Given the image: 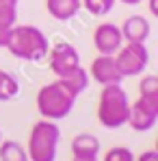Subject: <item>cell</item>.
Returning <instances> with one entry per match:
<instances>
[{"label": "cell", "mask_w": 158, "mask_h": 161, "mask_svg": "<svg viewBox=\"0 0 158 161\" xmlns=\"http://www.w3.org/2000/svg\"><path fill=\"white\" fill-rule=\"evenodd\" d=\"M7 50L22 61L39 63L48 57L50 42L41 28L33 26V24H13Z\"/></svg>", "instance_id": "6da1fadb"}, {"label": "cell", "mask_w": 158, "mask_h": 161, "mask_svg": "<svg viewBox=\"0 0 158 161\" xmlns=\"http://www.w3.org/2000/svg\"><path fill=\"white\" fill-rule=\"evenodd\" d=\"M78 96L72 94L61 80L56 79L48 85H43L37 94V111L41 113L43 120H52L59 122L63 118H67L72 113V109L76 107Z\"/></svg>", "instance_id": "7a4b0ae2"}, {"label": "cell", "mask_w": 158, "mask_h": 161, "mask_svg": "<svg viewBox=\"0 0 158 161\" xmlns=\"http://www.w3.org/2000/svg\"><path fill=\"white\" fill-rule=\"evenodd\" d=\"M130 111V98L121 85H106L100 92L98 100V122L104 129H121L128 120Z\"/></svg>", "instance_id": "3957f363"}, {"label": "cell", "mask_w": 158, "mask_h": 161, "mask_svg": "<svg viewBox=\"0 0 158 161\" xmlns=\"http://www.w3.org/2000/svg\"><path fill=\"white\" fill-rule=\"evenodd\" d=\"M61 131L52 120H39L33 124L28 133L26 153L28 161H56Z\"/></svg>", "instance_id": "277c9868"}, {"label": "cell", "mask_w": 158, "mask_h": 161, "mask_svg": "<svg viewBox=\"0 0 158 161\" xmlns=\"http://www.w3.org/2000/svg\"><path fill=\"white\" fill-rule=\"evenodd\" d=\"M158 120V94H139V98L130 103L126 124L136 133H147L154 129Z\"/></svg>", "instance_id": "5b68a950"}, {"label": "cell", "mask_w": 158, "mask_h": 161, "mask_svg": "<svg viewBox=\"0 0 158 161\" xmlns=\"http://www.w3.org/2000/svg\"><path fill=\"white\" fill-rule=\"evenodd\" d=\"M115 61H117L124 79L126 76H139L150 65V50L145 44L124 42V46L115 53Z\"/></svg>", "instance_id": "8992f818"}, {"label": "cell", "mask_w": 158, "mask_h": 161, "mask_svg": "<svg viewBox=\"0 0 158 161\" xmlns=\"http://www.w3.org/2000/svg\"><path fill=\"white\" fill-rule=\"evenodd\" d=\"M48 65L54 72V76H63L65 72L74 70L80 65V54L76 50V46L67 44V42H59L48 50Z\"/></svg>", "instance_id": "52a82bcc"}, {"label": "cell", "mask_w": 158, "mask_h": 161, "mask_svg": "<svg viewBox=\"0 0 158 161\" xmlns=\"http://www.w3.org/2000/svg\"><path fill=\"white\" fill-rule=\"evenodd\" d=\"M93 46L98 54H110L115 57V53L124 46V35L117 24H110V22H104V24H98L95 31H93Z\"/></svg>", "instance_id": "ba28073f"}, {"label": "cell", "mask_w": 158, "mask_h": 161, "mask_svg": "<svg viewBox=\"0 0 158 161\" xmlns=\"http://www.w3.org/2000/svg\"><path fill=\"white\" fill-rule=\"evenodd\" d=\"M91 76L102 87H106V85H121V80H124V74H121L115 57H110V54H98L91 61Z\"/></svg>", "instance_id": "9c48e42d"}, {"label": "cell", "mask_w": 158, "mask_h": 161, "mask_svg": "<svg viewBox=\"0 0 158 161\" xmlns=\"http://www.w3.org/2000/svg\"><path fill=\"white\" fill-rule=\"evenodd\" d=\"M124 42H134V44H145L152 35V24L145 15H128L124 24L119 26Z\"/></svg>", "instance_id": "30bf717a"}, {"label": "cell", "mask_w": 158, "mask_h": 161, "mask_svg": "<svg viewBox=\"0 0 158 161\" xmlns=\"http://www.w3.org/2000/svg\"><path fill=\"white\" fill-rule=\"evenodd\" d=\"M100 146V139L93 133H80L72 139V155L74 159H98Z\"/></svg>", "instance_id": "8fae6325"}, {"label": "cell", "mask_w": 158, "mask_h": 161, "mask_svg": "<svg viewBox=\"0 0 158 161\" xmlns=\"http://www.w3.org/2000/svg\"><path fill=\"white\" fill-rule=\"evenodd\" d=\"M46 9H48L50 18L59 22H67L78 15L82 4H80V0H46Z\"/></svg>", "instance_id": "7c38bea8"}, {"label": "cell", "mask_w": 158, "mask_h": 161, "mask_svg": "<svg viewBox=\"0 0 158 161\" xmlns=\"http://www.w3.org/2000/svg\"><path fill=\"white\" fill-rule=\"evenodd\" d=\"M59 80H61V83H63L72 94L80 96V94L89 87V72H87L82 65H78V68H74V70L65 72L63 76H59Z\"/></svg>", "instance_id": "4fadbf2b"}, {"label": "cell", "mask_w": 158, "mask_h": 161, "mask_svg": "<svg viewBox=\"0 0 158 161\" xmlns=\"http://www.w3.org/2000/svg\"><path fill=\"white\" fill-rule=\"evenodd\" d=\"M0 161H28L26 146H22L15 139H2L0 142Z\"/></svg>", "instance_id": "5bb4252c"}, {"label": "cell", "mask_w": 158, "mask_h": 161, "mask_svg": "<svg viewBox=\"0 0 158 161\" xmlns=\"http://www.w3.org/2000/svg\"><path fill=\"white\" fill-rule=\"evenodd\" d=\"M20 94V80L11 72L0 70V103H9Z\"/></svg>", "instance_id": "9a60e30c"}, {"label": "cell", "mask_w": 158, "mask_h": 161, "mask_svg": "<svg viewBox=\"0 0 158 161\" xmlns=\"http://www.w3.org/2000/svg\"><path fill=\"white\" fill-rule=\"evenodd\" d=\"M115 2H117V0H80L82 9H87V11H89L91 15H95V18H102L106 13H110L113 7H115Z\"/></svg>", "instance_id": "2e32d148"}, {"label": "cell", "mask_w": 158, "mask_h": 161, "mask_svg": "<svg viewBox=\"0 0 158 161\" xmlns=\"http://www.w3.org/2000/svg\"><path fill=\"white\" fill-rule=\"evenodd\" d=\"M18 7H20V0H0V22L2 24H15Z\"/></svg>", "instance_id": "e0dca14e"}, {"label": "cell", "mask_w": 158, "mask_h": 161, "mask_svg": "<svg viewBox=\"0 0 158 161\" xmlns=\"http://www.w3.org/2000/svg\"><path fill=\"white\" fill-rule=\"evenodd\" d=\"M102 161H134V153L128 146H113L106 150Z\"/></svg>", "instance_id": "ac0fdd59"}, {"label": "cell", "mask_w": 158, "mask_h": 161, "mask_svg": "<svg viewBox=\"0 0 158 161\" xmlns=\"http://www.w3.org/2000/svg\"><path fill=\"white\" fill-rule=\"evenodd\" d=\"M139 94H158V76L145 74L139 83Z\"/></svg>", "instance_id": "d6986e66"}, {"label": "cell", "mask_w": 158, "mask_h": 161, "mask_svg": "<svg viewBox=\"0 0 158 161\" xmlns=\"http://www.w3.org/2000/svg\"><path fill=\"white\" fill-rule=\"evenodd\" d=\"M11 28H13V24H2V22H0V48H7Z\"/></svg>", "instance_id": "ffe728a7"}, {"label": "cell", "mask_w": 158, "mask_h": 161, "mask_svg": "<svg viewBox=\"0 0 158 161\" xmlns=\"http://www.w3.org/2000/svg\"><path fill=\"white\" fill-rule=\"evenodd\" d=\"M134 161H158V153L154 148H150V150H143L139 157H134Z\"/></svg>", "instance_id": "44dd1931"}, {"label": "cell", "mask_w": 158, "mask_h": 161, "mask_svg": "<svg viewBox=\"0 0 158 161\" xmlns=\"http://www.w3.org/2000/svg\"><path fill=\"white\" fill-rule=\"evenodd\" d=\"M147 4H150V13L158 15V0H147Z\"/></svg>", "instance_id": "7402d4cb"}, {"label": "cell", "mask_w": 158, "mask_h": 161, "mask_svg": "<svg viewBox=\"0 0 158 161\" xmlns=\"http://www.w3.org/2000/svg\"><path fill=\"white\" fill-rule=\"evenodd\" d=\"M119 2H124V4H130V7H134V4H141L143 0H119Z\"/></svg>", "instance_id": "603a6c76"}, {"label": "cell", "mask_w": 158, "mask_h": 161, "mask_svg": "<svg viewBox=\"0 0 158 161\" xmlns=\"http://www.w3.org/2000/svg\"><path fill=\"white\" fill-rule=\"evenodd\" d=\"M72 161H98V159H72Z\"/></svg>", "instance_id": "cb8c5ba5"}, {"label": "cell", "mask_w": 158, "mask_h": 161, "mask_svg": "<svg viewBox=\"0 0 158 161\" xmlns=\"http://www.w3.org/2000/svg\"><path fill=\"white\" fill-rule=\"evenodd\" d=\"M0 142H2V133H0Z\"/></svg>", "instance_id": "d4e9b609"}]
</instances>
